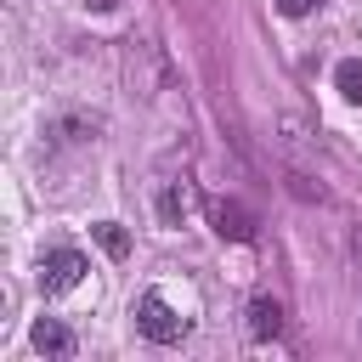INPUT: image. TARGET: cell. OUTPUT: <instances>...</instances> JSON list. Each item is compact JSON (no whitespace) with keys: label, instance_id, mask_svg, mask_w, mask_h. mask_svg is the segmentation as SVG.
<instances>
[{"label":"cell","instance_id":"cell-2","mask_svg":"<svg viewBox=\"0 0 362 362\" xmlns=\"http://www.w3.org/2000/svg\"><path fill=\"white\" fill-rule=\"evenodd\" d=\"M85 272H90V260H85L79 249H45V255H40V288H45V294H68V288H79Z\"/></svg>","mask_w":362,"mask_h":362},{"label":"cell","instance_id":"cell-6","mask_svg":"<svg viewBox=\"0 0 362 362\" xmlns=\"http://www.w3.org/2000/svg\"><path fill=\"white\" fill-rule=\"evenodd\" d=\"M334 85H339L345 102H362V57H345V62L334 68Z\"/></svg>","mask_w":362,"mask_h":362},{"label":"cell","instance_id":"cell-8","mask_svg":"<svg viewBox=\"0 0 362 362\" xmlns=\"http://www.w3.org/2000/svg\"><path fill=\"white\" fill-rule=\"evenodd\" d=\"M158 209H164V221H181V215H187V187H170V192L158 198Z\"/></svg>","mask_w":362,"mask_h":362},{"label":"cell","instance_id":"cell-1","mask_svg":"<svg viewBox=\"0 0 362 362\" xmlns=\"http://www.w3.org/2000/svg\"><path fill=\"white\" fill-rule=\"evenodd\" d=\"M136 328H141L153 345H175V339L192 328V317H181V311H175L158 288H147V294L136 300Z\"/></svg>","mask_w":362,"mask_h":362},{"label":"cell","instance_id":"cell-4","mask_svg":"<svg viewBox=\"0 0 362 362\" xmlns=\"http://www.w3.org/2000/svg\"><path fill=\"white\" fill-rule=\"evenodd\" d=\"M249 334H255V339H277V334H283V305H277L272 294L249 300Z\"/></svg>","mask_w":362,"mask_h":362},{"label":"cell","instance_id":"cell-9","mask_svg":"<svg viewBox=\"0 0 362 362\" xmlns=\"http://www.w3.org/2000/svg\"><path fill=\"white\" fill-rule=\"evenodd\" d=\"M311 6H317V0H277V11H283V17H305Z\"/></svg>","mask_w":362,"mask_h":362},{"label":"cell","instance_id":"cell-10","mask_svg":"<svg viewBox=\"0 0 362 362\" xmlns=\"http://www.w3.org/2000/svg\"><path fill=\"white\" fill-rule=\"evenodd\" d=\"M85 6H90V11H113L119 0H85Z\"/></svg>","mask_w":362,"mask_h":362},{"label":"cell","instance_id":"cell-7","mask_svg":"<svg viewBox=\"0 0 362 362\" xmlns=\"http://www.w3.org/2000/svg\"><path fill=\"white\" fill-rule=\"evenodd\" d=\"M96 243H102V249H107V255H113V260H119V255H124V249H130V238H124V232H119V226H113V221H102V226H96Z\"/></svg>","mask_w":362,"mask_h":362},{"label":"cell","instance_id":"cell-5","mask_svg":"<svg viewBox=\"0 0 362 362\" xmlns=\"http://www.w3.org/2000/svg\"><path fill=\"white\" fill-rule=\"evenodd\" d=\"M34 351H45V356H68V351H74V334H68L57 317H40V322H34Z\"/></svg>","mask_w":362,"mask_h":362},{"label":"cell","instance_id":"cell-3","mask_svg":"<svg viewBox=\"0 0 362 362\" xmlns=\"http://www.w3.org/2000/svg\"><path fill=\"white\" fill-rule=\"evenodd\" d=\"M209 221H215L221 238H238V243L255 238V215H249L243 204H226V198H221V204H209Z\"/></svg>","mask_w":362,"mask_h":362}]
</instances>
